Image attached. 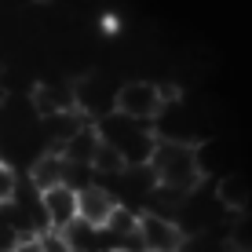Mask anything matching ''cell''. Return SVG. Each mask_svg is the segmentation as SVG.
<instances>
[{"mask_svg": "<svg viewBox=\"0 0 252 252\" xmlns=\"http://www.w3.org/2000/svg\"><path fill=\"white\" fill-rule=\"evenodd\" d=\"M135 238H139V249H143V252H179V245H183L187 234L179 230V223H176V220L139 208Z\"/></svg>", "mask_w": 252, "mask_h": 252, "instance_id": "5b68a950", "label": "cell"}, {"mask_svg": "<svg viewBox=\"0 0 252 252\" xmlns=\"http://www.w3.org/2000/svg\"><path fill=\"white\" fill-rule=\"evenodd\" d=\"M15 190H19V176H15V168L0 158V205H11Z\"/></svg>", "mask_w": 252, "mask_h": 252, "instance_id": "5bb4252c", "label": "cell"}, {"mask_svg": "<svg viewBox=\"0 0 252 252\" xmlns=\"http://www.w3.org/2000/svg\"><path fill=\"white\" fill-rule=\"evenodd\" d=\"M179 252H230V245L220 234H187Z\"/></svg>", "mask_w": 252, "mask_h": 252, "instance_id": "7c38bea8", "label": "cell"}, {"mask_svg": "<svg viewBox=\"0 0 252 252\" xmlns=\"http://www.w3.org/2000/svg\"><path fill=\"white\" fill-rule=\"evenodd\" d=\"M40 208H44V220H48V230H69L77 223V190L63 187H51L40 194Z\"/></svg>", "mask_w": 252, "mask_h": 252, "instance_id": "52a82bcc", "label": "cell"}, {"mask_svg": "<svg viewBox=\"0 0 252 252\" xmlns=\"http://www.w3.org/2000/svg\"><path fill=\"white\" fill-rule=\"evenodd\" d=\"M172 92L161 88L154 81H125L117 88V99H114V114L121 117H132V121H143V125H154L164 106H168Z\"/></svg>", "mask_w": 252, "mask_h": 252, "instance_id": "3957f363", "label": "cell"}, {"mask_svg": "<svg viewBox=\"0 0 252 252\" xmlns=\"http://www.w3.org/2000/svg\"><path fill=\"white\" fill-rule=\"evenodd\" d=\"M216 201L227 208V216H241V212L252 208V190H249V183L241 176L227 172V176L216 179Z\"/></svg>", "mask_w": 252, "mask_h": 252, "instance_id": "9c48e42d", "label": "cell"}, {"mask_svg": "<svg viewBox=\"0 0 252 252\" xmlns=\"http://www.w3.org/2000/svg\"><path fill=\"white\" fill-rule=\"evenodd\" d=\"M117 205H121L117 194H114V190H106V187H99V183L77 190V220L88 223V227H95V230H102L110 223V216H114Z\"/></svg>", "mask_w": 252, "mask_h": 252, "instance_id": "8992f818", "label": "cell"}, {"mask_svg": "<svg viewBox=\"0 0 252 252\" xmlns=\"http://www.w3.org/2000/svg\"><path fill=\"white\" fill-rule=\"evenodd\" d=\"M63 183H66V161H63V154L40 150L37 158L30 161V187L37 190V194H44V190L63 187Z\"/></svg>", "mask_w": 252, "mask_h": 252, "instance_id": "ba28073f", "label": "cell"}, {"mask_svg": "<svg viewBox=\"0 0 252 252\" xmlns=\"http://www.w3.org/2000/svg\"><path fill=\"white\" fill-rule=\"evenodd\" d=\"M150 172H154V179H158V187L176 190V194H190V190H197L205 183L197 146L172 143V139H158L154 158H150Z\"/></svg>", "mask_w": 252, "mask_h": 252, "instance_id": "6da1fadb", "label": "cell"}, {"mask_svg": "<svg viewBox=\"0 0 252 252\" xmlns=\"http://www.w3.org/2000/svg\"><path fill=\"white\" fill-rule=\"evenodd\" d=\"M114 99H117V88H110V81L102 73H84L73 81V110L88 125H99L102 117L114 114Z\"/></svg>", "mask_w": 252, "mask_h": 252, "instance_id": "277c9868", "label": "cell"}, {"mask_svg": "<svg viewBox=\"0 0 252 252\" xmlns=\"http://www.w3.org/2000/svg\"><path fill=\"white\" fill-rule=\"evenodd\" d=\"M99 252H117V249H99Z\"/></svg>", "mask_w": 252, "mask_h": 252, "instance_id": "2e32d148", "label": "cell"}, {"mask_svg": "<svg viewBox=\"0 0 252 252\" xmlns=\"http://www.w3.org/2000/svg\"><path fill=\"white\" fill-rule=\"evenodd\" d=\"M99 143H102V139H99V132H95V125H84L81 132L69 135L63 143V150H55V154H63V161H69V164H88V168H92Z\"/></svg>", "mask_w": 252, "mask_h": 252, "instance_id": "30bf717a", "label": "cell"}, {"mask_svg": "<svg viewBox=\"0 0 252 252\" xmlns=\"http://www.w3.org/2000/svg\"><path fill=\"white\" fill-rule=\"evenodd\" d=\"M95 132H99V139L128 164V168H143V164H150L154 146H158V132H154L150 125L132 121V117H121V114L102 117L99 125H95Z\"/></svg>", "mask_w": 252, "mask_h": 252, "instance_id": "7a4b0ae2", "label": "cell"}, {"mask_svg": "<svg viewBox=\"0 0 252 252\" xmlns=\"http://www.w3.org/2000/svg\"><path fill=\"white\" fill-rule=\"evenodd\" d=\"M19 227H15V220H11V208L7 205H0V252H11L15 245H19Z\"/></svg>", "mask_w": 252, "mask_h": 252, "instance_id": "4fadbf2b", "label": "cell"}, {"mask_svg": "<svg viewBox=\"0 0 252 252\" xmlns=\"http://www.w3.org/2000/svg\"><path fill=\"white\" fill-rule=\"evenodd\" d=\"M40 249L44 252H73V245L66 241V234H59V230H44L40 234Z\"/></svg>", "mask_w": 252, "mask_h": 252, "instance_id": "9a60e30c", "label": "cell"}, {"mask_svg": "<svg viewBox=\"0 0 252 252\" xmlns=\"http://www.w3.org/2000/svg\"><path fill=\"white\" fill-rule=\"evenodd\" d=\"M227 245H230V252H252V212L230 216V227H227Z\"/></svg>", "mask_w": 252, "mask_h": 252, "instance_id": "8fae6325", "label": "cell"}, {"mask_svg": "<svg viewBox=\"0 0 252 252\" xmlns=\"http://www.w3.org/2000/svg\"><path fill=\"white\" fill-rule=\"evenodd\" d=\"M40 4H51V0H40Z\"/></svg>", "mask_w": 252, "mask_h": 252, "instance_id": "e0dca14e", "label": "cell"}]
</instances>
